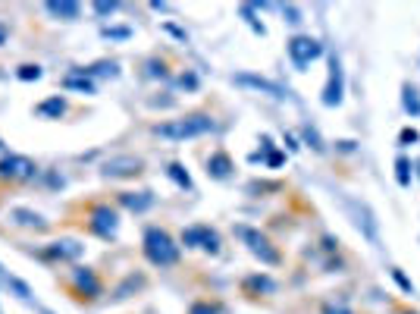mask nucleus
<instances>
[{
    "label": "nucleus",
    "instance_id": "nucleus-1",
    "mask_svg": "<svg viewBox=\"0 0 420 314\" xmlns=\"http://www.w3.org/2000/svg\"><path fill=\"white\" fill-rule=\"evenodd\" d=\"M207 132H214V117L210 113H185V117L154 126V136L166 138V142H185V138H198L207 136Z\"/></svg>",
    "mask_w": 420,
    "mask_h": 314
},
{
    "label": "nucleus",
    "instance_id": "nucleus-2",
    "mask_svg": "<svg viewBox=\"0 0 420 314\" xmlns=\"http://www.w3.org/2000/svg\"><path fill=\"white\" fill-rule=\"evenodd\" d=\"M145 258L154 267H173L179 264V245L166 230L151 226V230H145Z\"/></svg>",
    "mask_w": 420,
    "mask_h": 314
},
{
    "label": "nucleus",
    "instance_id": "nucleus-3",
    "mask_svg": "<svg viewBox=\"0 0 420 314\" xmlns=\"http://www.w3.org/2000/svg\"><path fill=\"white\" fill-rule=\"evenodd\" d=\"M235 236H239L242 242H245V249L251 251L254 258H261V264H270V267L282 264L280 249H276V245L270 242V239L263 236L261 230H251V226H235Z\"/></svg>",
    "mask_w": 420,
    "mask_h": 314
},
{
    "label": "nucleus",
    "instance_id": "nucleus-4",
    "mask_svg": "<svg viewBox=\"0 0 420 314\" xmlns=\"http://www.w3.org/2000/svg\"><path fill=\"white\" fill-rule=\"evenodd\" d=\"M286 51H289V57H292V63L298 70H304V66H310L323 53V44L310 35H295V38H289Z\"/></svg>",
    "mask_w": 420,
    "mask_h": 314
},
{
    "label": "nucleus",
    "instance_id": "nucleus-5",
    "mask_svg": "<svg viewBox=\"0 0 420 314\" xmlns=\"http://www.w3.org/2000/svg\"><path fill=\"white\" fill-rule=\"evenodd\" d=\"M88 230L100 239H117V230H119V217L110 204H94L91 208V217H88Z\"/></svg>",
    "mask_w": 420,
    "mask_h": 314
},
{
    "label": "nucleus",
    "instance_id": "nucleus-6",
    "mask_svg": "<svg viewBox=\"0 0 420 314\" xmlns=\"http://www.w3.org/2000/svg\"><path fill=\"white\" fill-rule=\"evenodd\" d=\"M182 245H188V249H201L207 251V255H216L220 251V233L210 230V226H188L185 233H182Z\"/></svg>",
    "mask_w": 420,
    "mask_h": 314
},
{
    "label": "nucleus",
    "instance_id": "nucleus-7",
    "mask_svg": "<svg viewBox=\"0 0 420 314\" xmlns=\"http://www.w3.org/2000/svg\"><path fill=\"white\" fill-rule=\"evenodd\" d=\"M35 173H38V166L32 164L25 155H6V157H0V179L22 183V179H32Z\"/></svg>",
    "mask_w": 420,
    "mask_h": 314
},
{
    "label": "nucleus",
    "instance_id": "nucleus-8",
    "mask_svg": "<svg viewBox=\"0 0 420 314\" xmlns=\"http://www.w3.org/2000/svg\"><path fill=\"white\" fill-rule=\"evenodd\" d=\"M342 91H345L342 63H339L336 57H329V79H327V89H323V104H327V107H339V104H342Z\"/></svg>",
    "mask_w": 420,
    "mask_h": 314
},
{
    "label": "nucleus",
    "instance_id": "nucleus-9",
    "mask_svg": "<svg viewBox=\"0 0 420 314\" xmlns=\"http://www.w3.org/2000/svg\"><path fill=\"white\" fill-rule=\"evenodd\" d=\"M141 170H145V160L126 155V157H113V160H107L104 170H100V173H104V176H110V179H126V176H138Z\"/></svg>",
    "mask_w": 420,
    "mask_h": 314
},
{
    "label": "nucleus",
    "instance_id": "nucleus-10",
    "mask_svg": "<svg viewBox=\"0 0 420 314\" xmlns=\"http://www.w3.org/2000/svg\"><path fill=\"white\" fill-rule=\"evenodd\" d=\"M85 251L82 242H76V239H57V242H51L44 249V258H51V261H79Z\"/></svg>",
    "mask_w": 420,
    "mask_h": 314
},
{
    "label": "nucleus",
    "instance_id": "nucleus-11",
    "mask_svg": "<svg viewBox=\"0 0 420 314\" xmlns=\"http://www.w3.org/2000/svg\"><path fill=\"white\" fill-rule=\"evenodd\" d=\"M72 286H76L79 292H85L88 299H98L100 292H104V286H100V280L94 277L91 267H76V270H72Z\"/></svg>",
    "mask_w": 420,
    "mask_h": 314
},
{
    "label": "nucleus",
    "instance_id": "nucleus-12",
    "mask_svg": "<svg viewBox=\"0 0 420 314\" xmlns=\"http://www.w3.org/2000/svg\"><path fill=\"white\" fill-rule=\"evenodd\" d=\"M235 82H239V85H248V89H254V91H263V95H270V98H286V89H282V85L270 82V79H263V76L242 72V76H235Z\"/></svg>",
    "mask_w": 420,
    "mask_h": 314
},
{
    "label": "nucleus",
    "instance_id": "nucleus-13",
    "mask_svg": "<svg viewBox=\"0 0 420 314\" xmlns=\"http://www.w3.org/2000/svg\"><path fill=\"white\" fill-rule=\"evenodd\" d=\"M232 157L226 155V151H214L207 160V176H214V179H229L232 176Z\"/></svg>",
    "mask_w": 420,
    "mask_h": 314
},
{
    "label": "nucleus",
    "instance_id": "nucleus-14",
    "mask_svg": "<svg viewBox=\"0 0 420 314\" xmlns=\"http://www.w3.org/2000/svg\"><path fill=\"white\" fill-rule=\"evenodd\" d=\"M44 10L51 13V16H57V19H66V22H72V19L82 16V6H79L76 0H51V4H44Z\"/></svg>",
    "mask_w": 420,
    "mask_h": 314
},
{
    "label": "nucleus",
    "instance_id": "nucleus-15",
    "mask_svg": "<svg viewBox=\"0 0 420 314\" xmlns=\"http://www.w3.org/2000/svg\"><path fill=\"white\" fill-rule=\"evenodd\" d=\"M119 204L129 211H135V214H141L154 204V195L151 192H119Z\"/></svg>",
    "mask_w": 420,
    "mask_h": 314
},
{
    "label": "nucleus",
    "instance_id": "nucleus-16",
    "mask_svg": "<svg viewBox=\"0 0 420 314\" xmlns=\"http://www.w3.org/2000/svg\"><path fill=\"white\" fill-rule=\"evenodd\" d=\"M35 113L38 117H44V119H60L66 113V98H60V95L47 98V101H41L35 107Z\"/></svg>",
    "mask_w": 420,
    "mask_h": 314
},
{
    "label": "nucleus",
    "instance_id": "nucleus-17",
    "mask_svg": "<svg viewBox=\"0 0 420 314\" xmlns=\"http://www.w3.org/2000/svg\"><path fill=\"white\" fill-rule=\"evenodd\" d=\"M242 289H245V296H261V292H273L276 283L267 273H254V277H248L245 283H242Z\"/></svg>",
    "mask_w": 420,
    "mask_h": 314
},
{
    "label": "nucleus",
    "instance_id": "nucleus-18",
    "mask_svg": "<svg viewBox=\"0 0 420 314\" xmlns=\"http://www.w3.org/2000/svg\"><path fill=\"white\" fill-rule=\"evenodd\" d=\"M63 85H66V89H72V91H82V95H94L91 76H85L82 70H79V72H70V76L63 79Z\"/></svg>",
    "mask_w": 420,
    "mask_h": 314
},
{
    "label": "nucleus",
    "instance_id": "nucleus-19",
    "mask_svg": "<svg viewBox=\"0 0 420 314\" xmlns=\"http://www.w3.org/2000/svg\"><path fill=\"white\" fill-rule=\"evenodd\" d=\"M13 220H16L19 226H35V230H44V217L41 214H35V211H25V208H13L10 214Z\"/></svg>",
    "mask_w": 420,
    "mask_h": 314
},
{
    "label": "nucleus",
    "instance_id": "nucleus-20",
    "mask_svg": "<svg viewBox=\"0 0 420 314\" xmlns=\"http://www.w3.org/2000/svg\"><path fill=\"white\" fill-rule=\"evenodd\" d=\"M402 104H405V110H408L411 117H420V91L417 89L405 85L402 89Z\"/></svg>",
    "mask_w": 420,
    "mask_h": 314
},
{
    "label": "nucleus",
    "instance_id": "nucleus-21",
    "mask_svg": "<svg viewBox=\"0 0 420 314\" xmlns=\"http://www.w3.org/2000/svg\"><path fill=\"white\" fill-rule=\"evenodd\" d=\"M166 173H169V179H173L179 189H192V176L185 173V166H182V164H169Z\"/></svg>",
    "mask_w": 420,
    "mask_h": 314
},
{
    "label": "nucleus",
    "instance_id": "nucleus-22",
    "mask_svg": "<svg viewBox=\"0 0 420 314\" xmlns=\"http://www.w3.org/2000/svg\"><path fill=\"white\" fill-rule=\"evenodd\" d=\"M4 286H6V289L16 292L19 299H32V289H29V286H25L19 277H4Z\"/></svg>",
    "mask_w": 420,
    "mask_h": 314
},
{
    "label": "nucleus",
    "instance_id": "nucleus-23",
    "mask_svg": "<svg viewBox=\"0 0 420 314\" xmlns=\"http://www.w3.org/2000/svg\"><path fill=\"white\" fill-rule=\"evenodd\" d=\"M395 179H398V185H411V164L405 157L395 160Z\"/></svg>",
    "mask_w": 420,
    "mask_h": 314
},
{
    "label": "nucleus",
    "instance_id": "nucleus-24",
    "mask_svg": "<svg viewBox=\"0 0 420 314\" xmlns=\"http://www.w3.org/2000/svg\"><path fill=\"white\" fill-rule=\"evenodd\" d=\"M22 82H38V79L44 76L41 72V66H32V63H25V66H19V72H16Z\"/></svg>",
    "mask_w": 420,
    "mask_h": 314
},
{
    "label": "nucleus",
    "instance_id": "nucleus-25",
    "mask_svg": "<svg viewBox=\"0 0 420 314\" xmlns=\"http://www.w3.org/2000/svg\"><path fill=\"white\" fill-rule=\"evenodd\" d=\"M188 314H223L220 305H207V302H195Z\"/></svg>",
    "mask_w": 420,
    "mask_h": 314
},
{
    "label": "nucleus",
    "instance_id": "nucleus-26",
    "mask_svg": "<svg viewBox=\"0 0 420 314\" xmlns=\"http://www.w3.org/2000/svg\"><path fill=\"white\" fill-rule=\"evenodd\" d=\"M242 13H245V19H248V25L257 32V35H267V29H263V22H257V19L251 16V6H242Z\"/></svg>",
    "mask_w": 420,
    "mask_h": 314
},
{
    "label": "nucleus",
    "instance_id": "nucleus-27",
    "mask_svg": "<svg viewBox=\"0 0 420 314\" xmlns=\"http://www.w3.org/2000/svg\"><path fill=\"white\" fill-rule=\"evenodd\" d=\"M304 138H308V142H310V148H314V151H323V145H320V136H317L314 129H304Z\"/></svg>",
    "mask_w": 420,
    "mask_h": 314
},
{
    "label": "nucleus",
    "instance_id": "nucleus-28",
    "mask_svg": "<svg viewBox=\"0 0 420 314\" xmlns=\"http://www.w3.org/2000/svg\"><path fill=\"white\" fill-rule=\"evenodd\" d=\"M113 10H117V4H113V0H110V4H104V0H100V4H94V13H98V16H107V13H113Z\"/></svg>",
    "mask_w": 420,
    "mask_h": 314
},
{
    "label": "nucleus",
    "instance_id": "nucleus-29",
    "mask_svg": "<svg viewBox=\"0 0 420 314\" xmlns=\"http://www.w3.org/2000/svg\"><path fill=\"white\" fill-rule=\"evenodd\" d=\"M392 277L398 280V286H402L405 292H414V283H411V280H405V277H402V270H392Z\"/></svg>",
    "mask_w": 420,
    "mask_h": 314
},
{
    "label": "nucleus",
    "instance_id": "nucleus-30",
    "mask_svg": "<svg viewBox=\"0 0 420 314\" xmlns=\"http://www.w3.org/2000/svg\"><path fill=\"white\" fill-rule=\"evenodd\" d=\"M323 314H355V311H348L345 305H323Z\"/></svg>",
    "mask_w": 420,
    "mask_h": 314
},
{
    "label": "nucleus",
    "instance_id": "nucleus-31",
    "mask_svg": "<svg viewBox=\"0 0 420 314\" xmlns=\"http://www.w3.org/2000/svg\"><path fill=\"white\" fill-rule=\"evenodd\" d=\"M402 145H408V142H417V129H402Z\"/></svg>",
    "mask_w": 420,
    "mask_h": 314
},
{
    "label": "nucleus",
    "instance_id": "nucleus-32",
    "mask_svg": "<svg viewBox=\"0 0 420 314\" xmlns=\"http://www.w3.org/2000/svg\"><path fill=\"white\" fill-rule=\"evenodd\" d=\"M104 35H107V38H126L129 32H126V29H104Z\"/></svg>",
    "mask_w": 420,
    "mask_h": 314
},
{
    "label": "nucleus",
    "instance_id": "nucleus-33",
    "mask_svg": "<svg viewBox=\"0 0 420 314\" xmlns=\"http://www.w3.org/2000/svg\"><path fill=\"white\" fill-rule=\"evenodd\" d=\"M286 16H289V22H301V19H298V10H295V6H286Z\"/></svg>",
    "mask_w": 420,
    "mask_h": 314
},
{
    "label": "nucleus",
    "instance_id": "nucleus-34",
    "mask_svg": "<svg viewBox=\"0 0 420 314\" xmlns=\"http://www.w3.org/2000/svg\"><path fill=\"white\" fill-rule=\"evenodd\" d=\"M6 35H10V29H6V22L0 19V44H6Z\"/></svg>",
    "mask_w": 420,
    "mask_h": 314
},
{
    "label": "nucleus",
    "instance_id": "nucleus-35",
    "mask_svg": "<svg viewBox=\"0 0 420 314\" xmlns=\"http://www.w3.org/2000/svg\"><path fill=\"white\" fill-rule=\"evenodd\" d=\"M267 164H270V166H280V164H282V155H270Z\"/></svg>",
    "mask_w": 420,
    "mask_h": 314
},
{
    "label": "nucleus",
    "instance_id": "nucleus-36",
    "mask_svg": "<svg viewBox=\"0 0 420 314\" xmlns=\"http://www.w3.org/2000/svg\"><path fill=\"white\" fill-rule=\"evenodd\" d=\"M398 314H420V311H398Z\"/></svg>",
    "mask_w": 420,
    "mask_h": 314
},
{
    "label": "nucleus",
    "instance_id": "nucleus-37",
    "mask_svg": "<svg viewBox=\"0 0 420 314\" xmlns=\"http://www.w3.org/2000/svg\"><path fill=\"white\" fill-rule=\"evenodd\" d=\"M4 277H6V273H4V267H0V280H4Z\"/></svg>",
    "mask_w": 420,
    "mask_h": 314
},
{
    "label": "nucleus",
    "instance_id": "nucleus-38",
    "mask_svg": "<svg viewBox=\"0 0 420 314\" xmlns=\"http://www.w3.org/2000/svg\"><path fill=\"white\" fill-rule=\"evenodd\" d=\"M417 173H420V160H417Z\"/></svg>",
    "mask_w": 420,
    "mask_h": 314
},
{
    "label": "nucleus",
    "instance_id": "nucleus-39",
    "mask_svg": "<svg viewBox=\"0 0 420 314\" xmlns=\"http://www.w3.org/2000/svg\"><path fill=\"white\" fill-rule=\"evenodd\" d=\"M41 314H53V311H41Z\"/></svg>",
    "mask_w": 420,
    "mask_h": 314
},
{
    "label": "nucleus",
    "instance_id": "nucleus-40",
    "mask_svg": "<svg viewBox=\"0 0 420 314\" xmlns=\"http://www.w3.org/2000/svg\"><path fill=\"white\" fill-rule=\"evenodd\" d=\"M0 148H4V142H0Z\"/></svg>",
    "mask_w": 420,
    "mask_h": 314
}]
</instances>
